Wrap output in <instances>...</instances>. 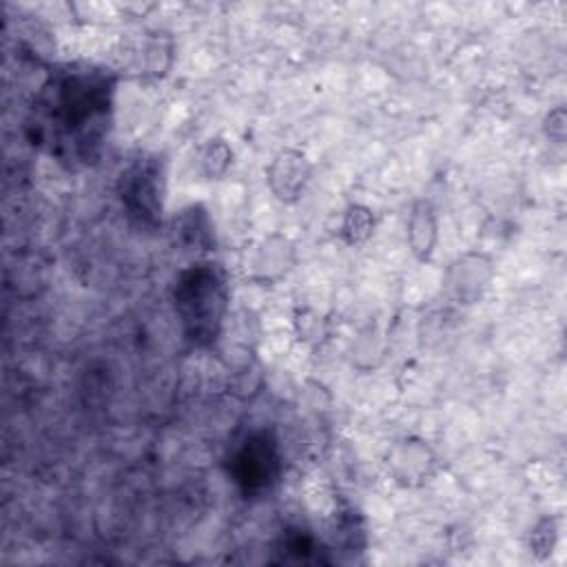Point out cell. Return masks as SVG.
Returning a JSON list of instances; mask_svg holds the SVG:
<instances>
[{
	"instance_id": "6da1fadb",
	"label": "cell",
	"mask_w": 567,
	"mask_h": 567,
	"mask_svg": "<svg viewBox=\"0 0 567 567\" xmlns=\"http://www.w3.org/2000/svg\"><path fill=\"white\" fill-rule=\"evenodd\" d=\"M173 299L184 334L199 348L215 343L228 310V284L219 264L199 261L182 270Z\"/></svg>"
},
{
	"instance_id": "7a4b0ae2",
	"label": "cell",
	"mask_w": 567,
	"mask_h": 567,
	"mask_svg": "<svg viewBox=\"0 0 567 567\" xmlns=\"http://www.w3.org/2000/svg\"><path fill=\"white\" fill-rule=\"evenodd\" d=\"M120 197L128 215L157 224L162 215V171L151 159H137L120 175Z\"/></svg>"
},
{
	"instance_id": "3957f363",
	"label": "cell",
	"mask_w": 567,
	"mask_h": 567,
	"mask_svg": "<svg viewBox=\"0 0 567 567\" xmlns=\"http://www.w3.org/2000/svg\"><path fill=\"white\" fill-rule=\"evenodd\" d=\"M297 264V248L295 244L281 235L270 233L255 244L246 246L241 255V268L246 277L255 284H277L284 279Z\"/></svg>"
},
{
	"instance_id": "277c9868",
	"label": "cell",
	"mask_w": 567,
	"mask_h": 567,
	"mask_svg": "<svg viewBox=\"0 0 567 567\" xmlns=\"http://www.w3.org/2000/svg\"><path fill=\"white\" fill-rule=\"evenodd\" d=\"M494 275H496V268L489 255L478 250H467L447 264L443 286L452 301L461 306H470L481 301Z\"/></svg>"
},
{
	"instance_id": "5b68a950",
	"label": "cell",
	"mask_w": 567,
	"mask_h": 567,
	"mask_svg": "<svg viewBox=\"0 0 567 567\" xmlns=\"http://www.w3.org/2000/svg\"><path fill=\"white\" fill-rule=\"evenodd\" d=\"M312 177V164L299 148H281L266 166V184L281 204H295L303 197Z\"/></svg>"
},
{
	"instance_id": "8992f818",
	"label": "cell",
	"mask_w": 567,
	"mask_h": 567,
	"mask_svg": "<svg viewBox=\"0 0 567 567\" xmlns=\"http://www.w3.org/2000/svg\"><path fill=\"white\" fill-rule=\"evenodd\" d=\"M436 454L427 441L408 436L396 441L388 452V472L403 487H419L436 472Z\"/></svg>"
},
{
	"instance_id": "52a82bcc",
	"label": "cell",
	"mask_w": 567,
	"mask_h": 567,
	"mask_svg": "<svg viewBox=\"0 0 567 567\" xmlns=\"http://www.w3.org/2000/svg\"><path fill=\"white\" fill-rule=\"evenodd\" d=\"M279 456L275 441L266 434H255L246 439L241 450L235 456V476L237 483L246 492H257L268 487V483L277 476Z\"/></svg>"
},
{
	"instance_id": "ba28073f",
	"label": "cell",
	"mask_w": 567,
	"mask_h": 567,
	"mask_svg": "<svg viewBox=\"0 0 567 567\" xmlns=\"http://www.w3.org/2000/svg\"><path fill=\"white\" fill-rule=\"evenodd\" d=\"M405 241L416 261H430L439 241L436 210L427 199H416L410 206L405 224Z\"/></svg>"
},
{
	"instance_id": "9c48e42d",
	"label": "cell",
	"mask_w": 567,
	"mask_h": 567,
	"mask_svg": "<svg viewBox=\"0 0 567 567\" xmlns=\"http://www.w3.org/2000/svg\"><path fill=\"white\" fill-rule=\"evenodd\" d=\"M372 233H374L372 210L363 204H350L341 217V226H339L341 239L350 246H357V244H363Z\"/></svg>"
},
{
	"instance_id": "30bf717a",
	"label": "cell",
	"mask_w": 567,
	"mask_h": 567,
	"mask_svg": "<svg viewBox=\"0 0 567 567\" xmlns=\"http://www.w3.org/2000/svg\"><path fill=\"white\" fill-rule=\"evenodd\" d=\"M233 162V148L221 140V137H213L208 140L202 151H199V173L206 177V179H219L228 166Z\"/></svg>"
},
{
	"instance_id": "8fae6325",
	"label": "cell",
	"mask_w": 567,
	"mask_h": 567,
	"mask_svg": "<svg viewBox=\"0 0 567 567\" xmlns=\"http://www.w3.org/2000/svg\"><path fill=\"white\" fill-rule=\"evenodd\" d=\"M179 237L188 244V246H202L206 248L210 244V224L206 213L199 206H190L186 210H182L179 215V224L175 226Z\"/></svg>"
},
{
	"instance_id": "7c38bea8",
	"label": "cell",
	"mask_w": 567,
	"mask_h": 567,
	"mask_svg": "<svg viewBox=\"0 0 567 567\" xmlns=\"http://www.w3.org/2000/svg\"><path fill=\"white\" fill-rule=\"evenodd\" d=\"M558 540V527L551 516H543L529 532V551H534L538 558H545L554 551Z\"/></svg>"
},
{
	"instance_id": "4fadbf2b",
	"label": "cell",
	"mask_w": 567,
	"mask_h": 567,
	"mask_svg": "<svg viewBox=\"0 0 567 567\" xmlns=\"http://www.w3.org/2000/svg\"><path fill=\"white\" fill-rule=\"evenodd\" d=\"M543 128H545V135H547L551 142L563 144V142H565V128H567V126H565V109L558 106V109L549 111V113L545 115Z\"/></svg>"
},
{
	"instance_id": "5bb4252c",
	"label": "cell",
	"mask_w": 567,
	"mask_h": 567,
	"mask_svg": "<svg viewBox=\"0 0 567 567\" xmlns=\"http://www.w3.org/2000/svg\"><path fill=\"white\" fill-rule=\"evenodd\" d=\"M301 337L303 339H321L323 337V321L315 315L310 319H301Z\"/></svg>"
}]
</instances>
